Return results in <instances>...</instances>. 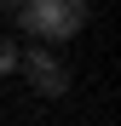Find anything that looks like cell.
I'll use <instances>...</instances> for the list:
<instances>
[{"label": "cell", "instance_id": "6da1fadb", "mask_svg": "<svg viewBox=\"0 0 121 126\" xmlns=\"http://www.w3.org/2000/svg\"><path fill=\"white\" fill-rule=\"evenodd\" d=\"M87 17H92L87 0H23V6H17V29H23L29 40L64 46V40H75L81 29H87Z\"/></svg>", "mask_w": 121, "mask_h": 126}, {"label": "cell", "instance_id": "7a4b0ae2", "mask_svg": "<svg viewBox=\"0 0 121 126\" xmlns=\"http://www.w3.org/2000/svg\"><path fill=\"white\" fill-rule=\"evenodd\" d=\"M17 69H23V80L40 97H64L69 92V63L58 57L52 46H23V52H17Z\"/></svg>", "mask_w": 121, "mask_h": 126}, {"label": "cell", "instance_id": "3957f363", "mask_svg": "<svg viewBox=\"0 0 121 126\" xmlns=\"http://www.w3.org/2000/svg\"><path fill=\"white\" fill-rule=\"evenodd\" d=\"M17 52H23V46H17L12 34H0V75H12V69H17Z\"/></svg>", "mask_w": 121, "mask_h": 126}, {"label": "cell", "instance_id": "277c9868", "mask_svg": "<svg viewBox=\"0 0 121 126\" xmlns=\"http://www.w3.org/2000/svg\"><path fill=\"white\" fill-rule=\"evenodd\" d=\"M17 6H23V0H0V12H17Z\"/></svg>", "mask_w": 121, "mask_h": 126}]
</instances>
